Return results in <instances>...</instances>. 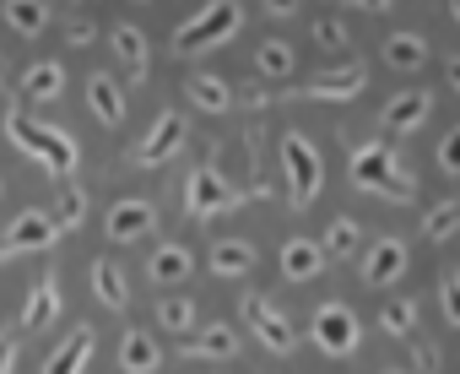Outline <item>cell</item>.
<instances>
[{
  "label": "cell",
  "instance_id": "5bb4252c",
  "mask_svg": "<svg viewBox=\"0 0 460 374\" xmlns=\"http://www.w3.org/2000/svg\"><path fill=\"white\" fill-rule=\"evenodd\" d=\"M93 352H98V336H93V325H76L71 331V342L44 363V374H87V363H93Z\"/></svg>",
  "mask_w": 460,
  "mask_h": 374
},
{
  "label": "cell",
  "instance_id": "ee69618b",
  "mask_svg": "<svg viewBox=\"0 0 460 374\" xmlns=\"http://www.w3.org/2000/svg\"><path fill=\"white\" fill-rule=\"evenodd\" d=\"M0 82H6V55H0Z\"/></svg>",
  "mask_w": 460,
  "mask_h": 374
},
{
  "label": "cell",
  "instance_id": "44dd1931",
  "mask_svg": "<svg viewBox=\"0 0 460 374\" xmlns=\"http://www.w3.org/2000/svg\"><path fill=\"white\" fill-rule=\"evenodd\" d=\"M184 98H190L195 109H206V114H222L227 103H234V87H227L222 76H206V71H195V76L184 82Z\"/></svg>",
  "mask_w": 460,
  "mask_h": 374
},
{
  "label": "cell",
  "instance_id": "4316f807",
  "mask_svg": "<svg viewBox=\"0 0 460 374\" xmlns=\"http://www.w3.org/2000/svg\"><path fill=\"white\" fill-rule=\"evenodd\" d=\"M422 114H428V93H401V98H390L385 125H390V130H417Z\"/></svg>",
  "mask_w": 460,
  "mask_h": 374
},
{
  "label": "cell",
  "instance_id": "4dcf8cb0",
  "mask_svg": "<svg viewBox=\"0 0 460 374\" xmlns=\"http://www.w3.org/2000/svg\"><path fill=\"white\" fill-rule=\"evenodd\" d=\"M82 218H87V196H82V191L60 196V207H55V223H60V228H82Z\"/></svg>",
  "mask_w": 460,
  "mask_h": 374
},
{
  "label": "cell",
  "instance_id": "60d3db41",
  "mask_svg": "<svg viewBox=\"0 0 460 374\" xmlns=\"http://www.w3.org/2000/svg\"><path fill=\"white\" fill-rule=\"evenodd\" d=\"M341 6H358V12H385L390 0H341Z\"/></svg>",
  "mask_w": 460,
  "mask_h": 374
},
{
  "label": "cell",
  "instance_id": "7a4b0ae2",
  "mask_svg": "<svg viewBox=\"0 0 460 374\" xmlns=\"http://www.w3.org/2000/svg\"><path fill=\"white\" fill-rule=\"evenodd\" d=\"M239 22H244L239 0H211V6H206L200 17H190V22L173 33V49H179V55H200V49H217V44H227V39L239 33Z\"/></svg>",
  "mask_w": 460,
  "mask_h": 374
},
{
  "label": "cell",
  "instance_id": "9a60e30c",
  "mask_svg": "<svg viewBox=\"0 0 460 374\" xmlns=\"http://www.w3.org/2000/svg\"><path fill=\"white\" fill-rule=\"evenodd\" d=\"M190 272H195V261L184 245H157V255L146 261V277L157 288H179V282H190Z\"/></svg>",
  "mask_w": 460,
  "mask_h": 374
},
{
  "label": "cell",
  "instance_id": "e575fe53",
  "mask_svg": "<svg viewBox=\"0 0 460 374\" xmlns=\"http://www.w3.org/2000/svg\"><path fill=\"white\" fill-rule=\"evenodd\" d=\"M390 374H438V352L433 347H411V363L406 369H390Z\"/></svg>",
  "mask_w": 460,
  "mask_h": 374
},
{
  "label": "cell",
  "instance_id": "1f68e13d",
  "mask_svg": "<svg viewBox=\"0 0 460 374\" xmlns=\"http://www.w3.org/2000/svg\"><path fill=\"white\" fill-rule=\"evenodd\" d=\"M352 245H358V223L336 218V223H331V234H325V250H331V255H352Z\"/></svg>",
  "mask_w": 460,
  "mask_h": 374
},
{
  "label": "cell",
  "instance_id": "7bdbcfd3",
  "mask_svg": "<svg viewBox=\"0 0 460 374\" xmlns=\"http://www.w3.org/2000/svg\"><path fill=\"white\" fill-rule=\"evenodd\" d=\"M449 12H455V22H460V0H449Z\"/></svg>",
  "mask_w": 460,
  "mask_h": 374
},
{
  "label": "cell",
  "instance_id": "d6a6232c",
  "mask_svg": "<svg viewBox=\"0 0 460 374\" xmlns=\"http://www.w3.org/2000/svg\"><path fill=\"white\" fill-rule=\"evenodd\" d=\"M422 228H428V239H449V234L460 228V201H449V207H438V212H433V218H428Z\"/></svg>",
  "mask_w": 460,
  "mask_h": 374
},
{
  "label": "cell",
  "instance_id": "e0dca14e",
  "mask_svg": "<svg viewBox=\"0 0 460 374\" xmlns=\"http://www.w3.org/2000/svg\"><path fill=\"white\" fill-rule=\"evenodd\" d=\"M320 266H325V250H320L314 239H288V245H282V272H288V282H309V277H320Z\"/></svg>",
  "mask_w": 460,
  "mask_h": 374
},
{
  "label": "cell",
  "instance_id": "52a82bcc",
  "mask_svg": "<svg viewBox=\"0 0 460 374\" xmlns=\"http://www.w3.org/2000/svg\"><path fill=\"white\" fill-rule=\"evenodd\" d=\"M55 234H60L55 212H22V218L6 228V239H0V261L17 255V250H49V245H55Z\"/></svg>",
  "mask_w": 460,
  "mask_h": 374
},
{
  "label": "cell",
  "instance_id": "f1b7e54d",
  "mask_svg": "<svg viewBox=\"0 0 460 374\" xmlns=\"http://www.w3.org/2000/svg\"><path fill=\"white\" fill-rule=\"evenodd\" d=\"M157 325H163V331H190V325H195V304H190L184 293L163 298V304H157Z\"/></svg>",
  "mask_w": 460,
  "mask_h": 374
},
{
  "label": "cell",
  "instance_id": "b9f144b4",
  "mask_svg": "<svg viewBox=\"0 0 460 374\" xmlns=\"http://www.w3.org/2000/svg\"><path fill=\"white\" fill-rule=\"evenodd\" d=\"M449 87H460V55L449 60Z\"/></svg>",
  "mask_w": 460,
  "mask_h": 374
},
{
  "label": "cell",
  "instance_id": "5b68a950",
  "mask_svg": "<svg viewBox=\"0 0 460 374\" xmlns=\"http://www.w3.org/2000/svg\"><path fill=\"white\" fill-rule=\"evenodd\" d=\"M184 201H190V212H195V218H211V212L239 207L234 184H227L217 168H195V174H190V184H184Z\"/></svg>",
  "mask_w": 460,
  "mask_h": 374
},
{
  "label": "cell",
  "instance_id": "8992f818",
  "mask_svg": "<svg viewBox=\"0 0 460 374\" xmlns=\"http://www.w3.org/2000/svg\"><path fill=\"white\" fill-rule=\"evenodd\" d=\"M314 342H320L331 358H347V352L358 347V315H352L347 304H325V309L314 315Z\"/></svg>",
  "mask_w": 460,
  "mask_h": 374
},
{
  "label": "cell",
  "instance_id": "ba28073f",
  "mask_svg": "<svg viewBox=\"0 0 460 374\" xmlns=\"http://www.w3.org/2000/svg\"><path fill=\"white\" fill-rule=\"evenodd\" d=\"M184 136H190L184 114H157V125H152V130H146V141L136 147V163H141V168H157V163H168V157L184 147Z\"/></svg>",
  "mask_w": 460,
  "mask_h": 374
},
{
  "label": "cell",
  "instance_id": "7402d4cb",
  "mask_svg": "<svg viewBox=\"0 0 460 374\" xmlns=\"http://www.w3.org/2000/svg\"><path fill=\"white\" fill-rule=\"evenodd\" d=\"M0 17H6V28L22 33V39H39L49 28V6H44V0H6Z\"/></svg>",
  "mask_w": 460,
  "mask_h": 374
},
{
  "label": "cell",
  "instance_id": "ffe728a7",
  "mask_svg": "<svg viewBox=\"0 0 460 374\" xmlns=\"http://www.w3.org/2000/svg\"><path fill=\"white\" fill-rule=\"evenodd\" d=\"M184 358H234L239 352V331H227V325H206L200 336H184L179 347Z\"/></svg>",
  "mask_w": 460,
  "mask_h": 374
},
{
  "label": "cell",
  "instance_id": "ab89813d",
  "mask_svg": "<svg viewBox=\"0 0 460 374\" xmlns=\"http://www.w3.org/2000/svg\"><path fill=\"white\" fill-rule=\"evenodd\" d=\"M266 12H271V17H293V12H298V0H266Z\"/></svg>",
  "mask_w": 460,
  "mask_h": 374
},
{
  "label": "cell",
  "instance_id": "484cf974",
  "mask_svg": "<svg viewBox=\"0 0 460 374\" xmlns=\"http://www.w3.org/2000/svg\"><path fill=\"white\" fill-rule=\"evenodd\" d=\"M385 60H390L395 71H417V66L428 60V44H422L417 33H390V39H385Z\"/></svg>",
  "mask_w": 460,
  "mask_h": 374
},
{
  "label": "cell",
  "instance_id": "f546056e",
  "mask_svg": "<svg viewBox=\"0 0 460 374\" xmlns=\"http://www.w3.org/2000/svg\"><path fill=\"white\" fill-rule=\"evenodd\" d=\"M379 325H385L390 336H411V325H417V304H411V298H390V304L379 309Z\"/></svg>",
  "mask_w": 460,
  "mask_h": 374
},
{
  "label": "cell",
  "instance_id": "9c48e42d",
  "mask_svg": "<svg viewBox=\"0 0 460 374\" xmlns=\"http://www.w3.org/2000/svg\"><path fill=\"white\" fill-rule=\"evenodd\" d=\"M109 239L114 245H136V239H146L152 228H157V207L152 201H141V196H130V201H114V212H109Z\"/></svg>",
  "mask_w": 460,
  "mask_h": 374
},
{
  "label": "cell",
  "instance_id": "d590c367",
  "mask_svg": "<svg viewBox=\"0 0 460 374\" xmlns=\"http://www.w3.org/2000/svg\"><path fill=\"white\" fill-rule=\"evenodd\" d=\"M444 320H449V325H460V272H449V277H444Z\"/></svg>",
  "mask_w": 460,
  "mask_h": 374
},
{
  "label": "cell",
  "instance_id": "d6986e66",
  "mask_svg": "<svg viewBox=\"0 0 460 374\" xmlns=\"http://www.w3.org/2000/svg\"><path fill=\"white\" fill-rule=\"evenodd\" d=\"M22 93H28L33 103H55V98L66 93V66H60V60H39V66H28Z\"/></svg>",
  "mask_w": 460,
  "mask_h": 374
},
{
  "label": "cell",
  "instance_id": "83f0119b",
  "mask_svg": "<svg viewBox=\"0 0 460 374\" xmlns=\"http://www.w3.org/2000/svg\"><path fill=\"white\" fill-rule=\"evenodd\" d=\"M255 66H261V76H288V71H293V44L266 39V44H261V55H255Z\"/></svg>",
  "mask_w": 460,
  "mask_h": 374
},
{
  "label": "cell",
  "instance_id": "2e32d148",
  "mask_svg": "<svg viewBox=\"0 0 460 374\" xmlns=\"http://www.w3.org/2000/svg\"><path fill=\"white\" fill-rule=\"evenodd\" d=\"M87 109H93L98 125H119V120H125V93L114 87V76L98 71V76L87 82Z\"/></svg>",
  "mask_w": 460,
  "mask_h": 374
},
{
  "label": "cell",
  "instance_id": "603a6c76",
  "mask_svg": "<svg viewBox=\"0 0 460 374\" xmlns=\"http://www.w3.org/2000/svg\"><path fill=\"white\" fill-rule=\"evenodd\" d=\"M119 369H125V374H157V342H152V331H125V342H119Z\"/></svg>",
  "mask_w": 460,
  "mask_h": 374
},
{
  "label": "cell",
  "instance_id": "6da1fadb",
  "mask_svg": "<svg viewBox=\"0 0 460 374\" xmlns=\"http://www.w3.org/2000/svg\"><path fill=\"white\" fill-rule=\"evenodd\" d=\"M6 136H12V147L17 152H28V157H39L49 174H71L76 168V157H82V147H76V136H66V130H55V125H39V120H22L17 109L6 114Z\"/></svg>",
  "mask_w": 460,
  "mask_h": 374
},
{
  "label": "cell",
  "instance_id": "cb8c5ba5",
  "mask_svg": "<svg viewBox=\"0 0 460 374\" xmlns=\"http://www.w3.org/2000/svg\"><path fill=\"white\" fill-rule=\"evenodd\" d=\"M211 272L217 277H244V272H255V245H244V239L211 245Z\"/></svg>",
  "mask_w": 460,
  "mask_h": 374
},
{
  "label": "cell",
  "instance_id": "7c38bea8",
  "mask_svg": "<svg viewBox=\"0 0 460 374\" xmlns=\"http://www.w3.org/2000/svg\"><path fill=\"white\" fill-rule=\"evenodd\" d=\"M363 87H368V71H363V66H341V71H331V76H314L304 93L320 98V103H341V98H358Z\"/></svg>",
  "mask_w": 460,
  "mask_h": 374
},
{
  "label": "cell",
  "instance_id": "30bf717a",
  "mask_svg": "<svg viewBox=\"0 0 460 374\" xmlns=\"http://www.w3.org/2000/svg\"><path fill=\"white\" fill-rule=\"evenodd\" d=\"M244 320L255 325V336H261L271 352H293V342H298V336H293V325H288V320H282V309H277V304H266L261 293H244Z\"/></svg>",
  "mask_w": 460,
  "mask_h": 374
},
{
  "label": "cell",
  "instance_id": "4fadbf2b",
  "mask_svg": "<svg viewBox=\"0 0 460 374\" xmlns=\"http://www.w3.org/2000/svg\"><path fill=\"white\" fill-rule=\"evenodd\" d=\"M55 320H60V277L44 272L39 288H33V298L22 304V325H28V331H44V325H55Z\"/></svg>",
  "mask_w": 460,
  "mask_h": 374
},
{
  "label": "cell",
  "instance_id": "8fae6325",
  "mask_svg": "<svg viewBox=\"0 0 460 374\" xmlns=\"http://www.w3.org/2000/svg\"><path fill=\"white\" fill-rule=\"evenodd\" d=\"M109 44H114V60H119V71H125L130 82H146V66H152V44H146V33H141L136 22H114Z\"/></svg>",
  "mask_w": 460,
  "mask_h": 374
},
{
  "label": "cell",
  "instance_id": "74e56055",
  "mask_svg": "<svg viewBox=\"0 0 460 374\" xmlns=\"http://www.w3.org/2000/svg\"><path fill=\"white\" fill-rule=\"evenodd\" d=\"M17 363V331H0V374H12Z\"/></svg>",
  "mask_w": 460,
  "mask_h": 374
},
{
  "label": "cell",
  "instance_id": "ac0fdd59",
  "mask_svg": "<svg viewBox=\"0 0 460 374\" xmlns=\"http://www.w3.org/2000/svg\"><path fill=\"white\" fill-rule=\"evenodd\" d=\"M401 272H406V250H401V239H379V245L368 250V261H363V277H368L374 288L395 282Z\"/></svg>",
  "mask_w": 460,
  "mask_h": 374
},
{
  "label": "cell",
  "instance_id": "8d00e7d4",
  "mask_svg": "<svg viewBox=\"0 0 460 374\" xmlns=\"http://www.w3.org/2000/svg\"><path fill=\"white\" fill-rule=\"evenodd\" d=\"M438 163H444V174H460V130H449V136H444Z\"/></svg>",
  "mask_w": 460,
  "mask_h": 374
},
{
  "label": "cell",
  "instance_id": "f35d334b",
  "mask_svg": "<svg viewBox=\"0 0 460 374\" xmlns=\"http://www.w3.org/2000/svg\"><path fill=\"white\" fill-rule=\"evenodd\" d=\"M66 39L82 49V44H93V39H98V28H93V22H71V28H66Z\"/></svg>",
  "mask_w": 460,
  "mask_h": 374
},
{
  "label": "cell",
  "instance_id": "277c9868",
  "mask_svg": "<svg viewBox=\"0 0 460 374\" xmlns=\"http://www.w3.org/2000/svg\"><path fill=\"white\" fill-rule=\"evenodd\" d=\"M282 163H288V196H293V207H309L320 196V152L304 136H282Z\"/></svg>",
  "mask_w": 460,
  "mask_h": 374
},
{
  "label": "cell",
  "instance_id": "3957f363",
  "mask_svg": "<svg viewBox=\"0 0 460 374\" xmlns=\"http://www.w3.org/2000/svg\"><path fill=\"white\" fill-rule=\"evenodd\" d=\"M352 184H358V191H374V196H411V179L395 168V157L385 152V147H363L358 157H352Z\"/></svg>",
  "mask_w": 460,
  "mask_h": 374
},
{
  "label": "cell",
  "instance_id": "836d02e7",
  "mask_svg": "<svg viewBox=\"0 0 460 374\" xmlns=\"http://www.w3.org/2000/svg\"><path fill=\"white\" fill-rule=\"evenodd\" d=\"M314 44H320V49H341V44H347V28L331 22V17H320V22H314Z\"/></svg>",
  "mask_w": 460,
  "mask_h": 374
},
{
  "label": "cell",
  "instance_id": "d4e9b609",
  "mask_svg": "<svg viewBox=\"0 0 460 374\" xmlns=\"http://www.w3.org/2000/svg\"><path fill=\"white\" fill-rule=\"evenodd\" d=\"M93 293H98V304H103V309H125V304H130L125 272H119L114 261H98V266H93Z\"/></svg>",
  "mask_w": 460,
  "mask_h": 374
}]
</instances>
